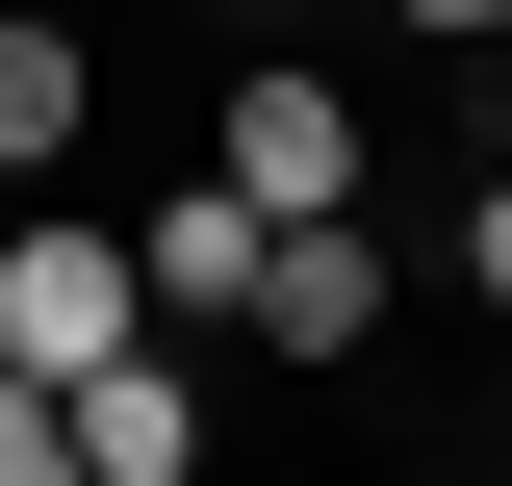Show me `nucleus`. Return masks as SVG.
<instances>
[{"label":"nucleus","mask_w":512,"mask_h":486,"mask_svg":"<svg viewBox=\"0 0 512 486\" xmlns=\"http://www.w3.org/2000/svg\"><path fill=\"white\" fill-rule=\"evenodd\" d=\"M205 180H256V205H384V103H359V52H282V26H256V52L205 77Z\"/></svg>","instance_id":"f257e3e1"},{"label":"nucleus","mask_w":512,"mask_h":486,"mask_svg":"<svg viewBox=\"0 0 512 486\" xmlns=\"http://www.w3.org/2000/svg\"><path fill=\"white\" fill-rule=\"evenodd\" d=\"M231 359H282V384H384V205H282V231H256Z\"/></svg>","instance_id":"f03ea898"},{"label":"nucleus","mask_w":512,"mask_h":486,"mask_svg":"<svg viewBox=\"0 0 512 486\" xmlns=\"http://www.w3.org/2000/svg\"><path fill=\"white\" fill-rule=\"evenodd\" d=\"M103 333H154V282H128V205H52V180H26V205H0V359H103Z\"/></svg>","instance_id":"7ed1b4c3"},{"label":"nucleus","mask_w":512,"mask_h":486,"mask_svg":"<svg viewBox=\"0 0 512 486\" xmlns=\"http://www.w3.org/2000/svg\"><path fill=\"white\" fill-rule=\"evenodd\" d=\"M103 154V26H52V0H0V205L77 180Z\"/></svg>","instance_id":"20e7f679"},{"label":"nucleus","mask_w":512,"mask_h":486,"mask_svg":"<svg viewBox=\"0 0 512 486\" xmlns=\"http://www.w3.org/2000/svg\"><path fill=\"white\" fill-rule=\"evenodd\" d=\"M256 231H282L256 180H154V205H128V282L180 307V333H231V307H256Z\"/></svg>","instance_id":"39448f33"},{"label":"nucleus","mask_w":512,"mask_h":486,"mask_svg":"<svg viewBox=\"0 0 512 486\" xmlns=\"http://www.w3.org/2000/svg\"><path fill=\"white\" fill-rule=\"evenodd\" d=\"M436 256H461V307L512 333V154H461V180H436Z\"/></svg>","instance_id":"423d86ee"},{"label":"nucleus","mask_w":512,"mask_h":486,"mask_svg":"<svg viewBox=\"0 0 512 486\" xmlns=\"http://www.w3.org/2000/svg\"><path fill=\"white\" fill-rule=\"evenodd\" d=\"M0 486H77V384L52 359H0Z\"/></svg>","instance_id":"0eeeda50"},{"label":"nucleus","mask_w":512,"mask_h":486,"mask_svg":"<svg viewBox=\"0 0 512 486\" xmlns=\"http://www.w3.org/2000/svg\"><path fill=\"white\" fill-rule=\"evenodd\" d=\"M384 26H410V52H512V0H384Z\"/></svg>","instance_id":"6e6552de"}]
</instances>
